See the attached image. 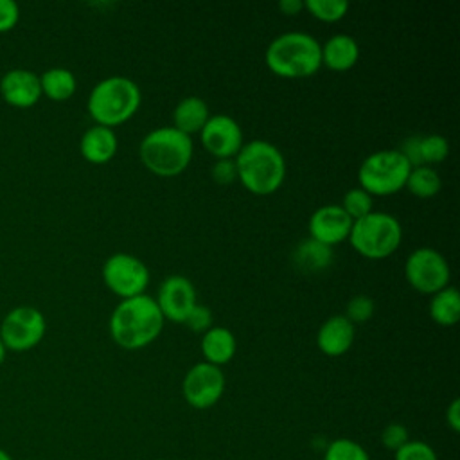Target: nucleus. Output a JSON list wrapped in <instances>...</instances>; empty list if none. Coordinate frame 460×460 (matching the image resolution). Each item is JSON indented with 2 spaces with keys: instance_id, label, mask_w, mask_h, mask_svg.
<instances>
[{
  "instance_id": "obj_1",
  "label": "nucleus",
  "mask_w": 460,
  "mask_h": 460,
  "mask_svg": "<svg viewBox=\"0 0 460 460\" xmlns=\"http://www.w3.org/2000/svg\"><path fill=\"white\" fill-rule=\"evenodd\" d=\"M164 322L156 300L144 293L115 305L110 316V336L119 347L138 350L160 336Z\"/></svg>"
},
{
  "instance_id": "obj_2",
  "label": "nucleus",
  "mask_w": 460,
  "mask_h": 460,
  "mask_svg": "<svg viewBox=\"0 0 460 460\" xmlns=\"http://www.w3.org/2000/svg\"><path fill=\"white\" fill-rule=\"evenodd\" d=\"M234 160L237 167V180L252 194L268 196L279 190V187L284 183V155L268 140L244 142Z\"/></svg>"
},
{
  "instance_id": "obj_3",
  "label": "nucleus",
  "mask_w": 460,
  "mask_h": 460,
  "mask_svg": "<svg viewBox=\"0 0 460 460\" xmlns=\"http://www.w3.org/2000/svg\"><path fill=\"white\" fill-rule=\"evenodd\" d=\"M264 61L268 70L279 77H311L322 66L320 43L307 32H284L270 41Z\"/></svg>"
},
{
  "instance_id": "obj_4",
  "label": "nucleus",
  "mask_w": 460,
  "mask_h": 460,
  "mask_svg": "<svg viewBox=\"0 0 460 460\" xmlns=\"http://www.w3.org/2000/svg\"><path fill=\"white\" fill-rule=\"evenodd\" d=\"M192 155V138L172 126L149 131L138 146V156L144 167L162 178L181 174L189 167Z\"/></svg>"
},
{
  "instance_id": "obj_5",
  "label": "nucleus",
  "mask_w": 460,
  "mask_h": 460,
  "mask_svg": "<svg viewBox=\"0 0 460 460\" xmlns=\"http://www.w3.org/2000/svg\"><path fill=\"white\" fill-rule=\"evenodd\" d=\"M142 101L140 88L124 75H110L99 81L86 101V110L95 124L115 128L129 120Z\"/></svg>"
},
{
  "instance_id": "obj_6",
  "label": "nucleus",
  "mask_w": 460,
  "mask_h": 460,
  "mask_svg": "<svg viewBox=\"0 0 460 460\" xmlns=\"http://www.w3.org/2000/svg\"><path fill=\"white\" fill-rule=\"evenodd\" d=\"M402 241V226L399 219L388 212L372 210L361 219L352 221L349 234L350 246L367 259H386Z\"/></svg>"
},
{
  "instance_id": "obj_7",
  "label": "nucleus",
  "mask_w": 460,
  "mask_h": 460,
  "mask_svg": "<svg viewBox=\"0 0 460 460\" xmlns=\"http://www.w3.org/2000/svg\"><path fill=\"white\" fill-rule=\"evenodd\" d=\"M410 171L411 165L399 149H379L363 158L358 169V181L372 198L390 196L406 185Z\"/></svg>"
},
{
  "instance_id": "obj_8",
  "label": "nucleus",
  "mask_w": 460,
  "mask_h": 460,
  "mask_svg": "<svg viewBox=\"0 0 460 460\" xmlns=\"http://www.w3.org/2000/svg\"><path fill=\"white\" fill-rule=\"evenodd\" d=\"M47 331L45 316L32 305L13 307L0 323V340L7 350L25 352L40 345Z\"/></svg>"
},
{
  "instance_id": "obj_9",
  "label": "nucleus",
  "mask_w": 460,
  "mask_h": 460,
  "mask_svg": "<svg viewBox=\"0 0 460 460\" xmlns=\"http://www.w3.org/2000/svg\"><path fill=\"white\" fill-rule=\"evenodd\" d=\"M408 284L424 295H435L449 286L451 270L444 255L429 246L413 250L404 262Z\"/></svg>"
},
{
  "instance_id": "obj_10",
  "label": "nucleus",
  "mask_w": 460,
  "mask_h": 460,
  "mask_svg": "<svg viewBox=\"0 0 460 460\" xmlns=\"http://www.w3.org/2000/svg\"><path fill=\"white\" fill-rule=\"evenodd\" d=\"M149 279L147 266L131 253H113L102 264V280L106 288L122 300L144 295Z\"/></svg>"
},
{
  "instance_id": "obj_11",
  "label": "nucleus",
  "mask_w": 460,
  "mask_h": 460,
  "mask_svg": "<svg viewBox=\"0 0 460 460\" xmlns=\"http://www.w3.org/2000/svg\"><path fill=\"white\" fill-rule=\"evenodd\" d=\"M225 392V374L221 367L199 361L189 368L181 383L185 401L196 410L214 406Z\"/></svg>"
},
{
  "instance_id": "obj_12",
  "label": "nucleus",
  "mask_w": 460,
  "mask_h": 460,
  "mask_svg": "<svg viewBox=\"0 0 460 460\" xmlns=\"http://www.w3.org/2000/svg\"><path fill=\"white\" fill-rule=\"evenodd\" d=\"M199 138L203 147L217 160L235 158L244 144L241 126L225 113L210 115L207 124L199 131Z\"/></svg>"
},
{
  "instance_id": "obj_13",
  "label": "nucleus",
  "mask_w": 460,
  "mask_h": 460,
  "mask_svg": "<svg viewBox=\"0 0 460 460\" xmlns=\"http://www.w3.org/2000/svg\"><path fill=\"white\" fill-rule=\"evenodd\" d=\"M164 320L183 323L190 309L198 304L196 302V289L192 282L183 275H171L167 277L160 288L158 296L155 298Z\"/></svg>"
},
{
  "instance_id": "obj_14",
  "label": "nucleus",
  "mask_w": 460,
  "mask_h": 460,
  "mask_svg": "<svg viewBox=\"0 0 460 460\" xmlns=\"http://www.w3.org/2000/svg\"><path fill=\"white\" fill-rule=\"evenodd\" d=\"M350 228L352 219L340 205H323L316 208L307 223L309 237L331 248L349 239Z\"/></svg>"
},
{
  "instance_id": "obj_15",
  "label": "nucleus",
  "mask_w": 460,
  "mask_h": 460,
  "mask_svg": "<svg viewBox=\"0 0 460 460\" xmlns=\"http://www.w3.org/2000/svg\"><path fill=\"white\" fill-rule=\"evenodd\" d=\"M0 95L13 108H32L41 99L40 75L27 68H11L0 79Z\"/></svg>"
},
{
  "instance_id": "obj_16",
  "label": "nucleus",
  "mask_w": 460,
  "mask_h": 460,
  "mask_svg": "<svg viewBox=\"0 0 460 460\" xmlns=\"http://www.w3.org/2000/svg\"><path fill=\"white\" fill-rule=\"evenodd\" d=\"M354 323H350L345 314L329 316L316 332L318 349L331 358L345 354L354 343Z\"/></svg>"
},
{
  "instance_id": "obj_17",
  "label": "nucleus",
  "mask_w": 460,
  "mask_h": 460,
  "mask_svg": "<svg viewBox=\"0 0 460 460\" xmlns=\"http://www.w3.org/2000/svg\"><path fill=\"white\" fill-rule=\"evenodd\" d=\"M119 147V140L117 135L111 128L106 126H99L93 124L92 128H88L79 140V151L81 156L95 165H102L108 164Z\"/></svg>"
},
{
  "instance_id": "obj_18",
  "label": "nucleus",
  "mask_w": 460,
  "mask_h": 460,
  "mask_svg": "<svg viewBox=\"0 0 460 460\" xmlns=\"http://www.w3.org/2000/svg\"><path fill=\"white\" fill-rule=\"evenodd\" d=\"M322 65L334 72L350 70L359 59V45L349 34H334L320 45Z\"/></svg>"
},
{
  "instance_id": "obj_19",
  "label": "nucleus",
  "mask_w": 460,
  "mask_h": 460,
  "mask_svg": "<svg viewBox=\"0 0 460 460\" xmlns=\"http://www.w3.org/2000/svg\"><path fill=\"white\" fill-rule=\"evenodd\" d=\"M199 349L207 363L221 367L234 358L237 343L230 329L221 325H212L207 332L201 334Z\"/></svg>"
},
{
  "instance_id": "obj_20",
  "label": "nucleus",
  "mask_w": 460,
  "mask_h": 460,
  "mask_svg": "<svg viewBox=\"0 0 460 460\" xmlns=\"http://www.w3.org/2000/svg\"><path fill=\"white\" fill-rule=\"evenodd\" d=\"M210 117L207 102L198 95L183 97L172 111V128L181 131L183 135H194L203 129Z\"/></svg>"
},
{
  "instance_id": "obj_21",
  "label": "nucleus",
  "mask_w": 460,
  "mask_h": 460,
  "mask_svg": "<svg viewBox=\"0 0 460 460\" xmlns=\"http://www.w3.org/2000/svg\"><path fill=\"white\" fill-rule=\"evenodd\" d=\"M332 248L327 244H322L311 237L305 241H300L293 250V264L302 273H318L331 266L332 262Z\"/></svg>"
},
{
  "instance_id": "obj_22",
  "label": "nucleus",
  "mask_w": 460,
  "mask_h": 460,
  "mask_svg": "<svg viewBox=\"0 0 460 460\" xmlns=\"http://www.w3.org/2000/svg\"><path fill=\"white\" fill-rule=\"evenodd\" d=\"M41 95L54 102L68 101L77 88L75 75L65 66H52L40 75Z\"/></svg>"
},
{
  "instance_id": "obj_23",
  "label": "nucleus",
  "mask_w": 460,
  "mask_h": 460,
  "mask_svg": "<svg viewBox=\"0 0 460 460\" xmlns=\"http://www.w3.org/2000/svg\"><path fill=\"white\" fill-rule=\"evenodd\" d=\"M429 316L442 327H451L460 320V295L453 286L431 295Z\"/></svg>"
},
{
  "instance_id": "obj_24",
  "label": "nucleus",
  "mask_w": 460,
  "mask_h": 460,
  "mask_svg": "<svg viewBox=\"0 0 460 460\" xmlns=\"http://www.w3.org/2000/svg\"><path fill=\"white\" fill-rule=\"evenodd\" d=\"M404 187L413 196L424 199V198H433L440 190L442 180H440L438 172L433 167L419 165V167H411Z\"/></svg>"
},
{
  "instance_id": "obj_25",
  "label": "nucleus",
  "mask_w": 460,
  "mask_h": 460,
  "mask_svg": "<svg viewBox=\"0 0 460 460\" xmlns=\"http://www.w3.org/2000/svg\"><path fill=\"white\" fill-rule=\"evenodd\" d=\"M449 155V142L446 137L442 135H420L419 140V156H420V164L422 165H435L440 164L447 158Z\"/></svg>"
},
{
  "instance_id": "obj_26",
  "label": "nucleus",
  "mask_w": 460,
  "mask_h": 460,
  "mask_svg": "<svg viewBox=\"0 0 460 460\" xmlns=\"http://www.w3.org/2000/svg\"><path fill=\"white\" fill-rule=\"evenodd\" d=\"M304 9H307L309 14L320 22L334 23V22H340L347 14L349 2H345V0H305Z\"/></svg>"
},
{
  "instance_id": "obj_27",
  "label": "nucleus",
  "mask_w": 460,
  "mask_h": 460,
  "mask_svg": "<svg viewBox=\"0 0 460 460\" xmlns=\"http://www.w3.org/2000/svg\"><path fill=\"white\" fill-rule=\"evenodd\" d=\"M347 216L356 221V219H361L363 216L370 214L374 210V201H372V196L363 190L361 187H354V189H349L345 194H343V199H341V205H340Z\"/></svg>"
},
{
  "instance_id": "obj_28",
  "label": "nucleus",
  "mask_w": 460,
  "mask_h": 460,
  "mask_svg": "<svg viewBox=\"0 0 460 460\" xmlns=\"http://www.w3.org/2000/svg\"><path fill=\"white\" fill-rule=\"evenodd\" d=\"M323 460H370L363 446L350 438H336L325 449Z\"/></svg>"
},
{
  "instance_id": "obj_29",
  "label": "nucleus",
  "mask_w": 460,
  "mask_h": 460,
  "mask_svg": "<svg viewBox=\"0 0 460 460\" xmlns=\"http://www.w3.org/2000/svg\"><path fill=\"white\" fill-rule=\"evenodd\" d=\"M374 309H376V304L368 295H356L347 304L345 318L350 323H363L372 318Z\"/></svg>"
},
{
  "instance_id": "obj_30",
  "label": "nucleus",
  "mask_w": 460,
  "mask_h": 460,
  "mask_svg": "<svg viewBox=\"0 0 460 460\" xmlns=\"http://www.w3.org/2000/svg\"><path fill=\"white\" fill-rule=\"evenodd\" d=\"M395 460H438L433 447L420 440H408L395 451Z\"/></svg>"
},
{
  "instance_id": "obj_31",
  "label": "nucleus",
  "mask_w": 460,
  "mask_h": 460,
  "mask_svg": "<svg viewBox=\"0 0 460 460\" xmlns=\"http://www.w3.org/2000/svg\"><path fill=\"white\" fill-rule=\"evenodd\" d=\"M192 332H207L210 327H212V311L203 305V304H196L190 313L187 314L185 322H183Z\"/></svg>"
},
{
  "instance_id": "obj_32",
  "label": "nucleus",
  "mask_w": 460,
  "mask_h": 460,
  "mask_svg": "<svg viewBox=\"0 0 460 460\" xmlns=\"http://www.w3.org/2000/svg\"><path fill=\"white\" fill-rule=\"evenodd\" d=\"M210 176L219 185H230L237 180V167L234 158H221L216 160L210 167Z\"/></svg>"
},
{
  "instance_id": "obj_33",
  "label": "nucleus",
  "mask_w": 460,
  "mask_h": 460,
  "mask_svg": "<svg viewBox=\"0 0 460 460\" xmlns=\"http://www.w3.org/2000/svg\"><path fill=\"white\" fill-rule=\"evenodd\" d=\"M381 442L385 447L397 451L401 446H404L408 442V429L399 422H392V424L385 426V429L381 433Z\"/></svg>"
},
{
  "instance_id": "obj_34",
  "label": "nucleus",
  "mask_w": 460,
  "mask_h": 460,
  "mask_svg": "<svg viewBox=\"0 0 460 460\" xmlns=\"http://www.w3.org/2000/svg\"><path fill=\"white\" fill-rule=\"evenodd\" d=\"M20 22V5L14 0H0V34L9 32Z\"/></svg>"
},
{
  "instance_id": "obj_35",
  "label": "nucleus",
  "mask_w": 460,
  "mask_h": 460,
  "mask_svg": "<svg viewBox=\"0 0 460 460\" xmlns=\"http://www.w3.org/2000/svg\"><path fill=\"white\" fill-rule=\"evenodd\" d=\"M446 420L453 431L460 429V401L458 399H453V402L446 410Z\"/></svg>"
},
{
  "instance_id": "obj_36",
  "label": "nucleus",
  "mask_w": 460,
  "mask_h": 460,
  "mask_svg": "<svg viewBox=\"0 0 460 460\" xmlns=\"http://www.w3.org/2000/svg\"><path fill=\"white\" fill-rule=\"evenodd\" d=\"M279 9H280L282 14L295 16L304 9V2H300V0H280Z\"/></svg>"
},
{
  "instance_id": "obj_37",
  "label": "nucleus",
  "mask_w": 460,
  "mask_h": 460,
  "mask_svg": "<svg viewBox=\"0 0 460 460\" xmlns=\"http://www.w3.org/2000/svg\"><path fill=\"white\" fill-rule=\"evenodd\" d=\"M5 358H7V349H5V345H4V343H2V340H0V367L4 365Z\"/></svg>"
},
{
  "instance_id": "obj_38",
  "label": "nucleus",
  "mask_w": 460,
  "mask_h": 460,
  "mask_svg": "<svg viewBox=\"0 0 460 460\" xmlns=\"http://www.w3.org/2000/svg\"><path fill=\"white\" fill-rule=\"evenodd\" d=\"M0 460H13V458H11V455L5 449L0 447Z\"/></svg>"
}]
</instances>
